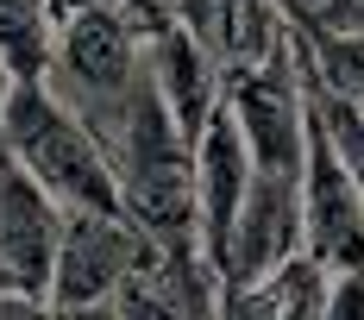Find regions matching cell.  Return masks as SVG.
<instances>
[{
    "instance_id": "obj_16",
    "label": "cell",
    "mask_w": 364,
    "mask_h": 320,
    "mask_svg": "<svg viewBox=\"0 0 364 320\" xmlns=\"http://www.w3.org/2000/svg\"><path fill=\"white\" fill-rule=\"evenodd\" d=\"M277 13L295 26V38L364 32V0H277Z\"/></svg>"
},
{
    "instance_id": "obj_19",
    "label": "cell",
    "mask_w": 364,
    "mask_h": 320,
    "mask_svg": "<svg viewBox=\"0 0 364 320\" xmlns=\"http://www.w3.org/2000/svg\"><path fill=\"white\" fill-rule=\"evenodd\" d=\"M13 82H19V75H13V63L0 57V107H6V95H13Z\"/></svg>"
},
{
    "instance_id": "obj_4",
    "label": "cell",
    "mask_w": 364,
    "mask_h": 320,
    "mask_svg": "<svg viewBox=\"0 0 364 320\" xmlns=\"http://www.w3.org/2000/svg\"><path fill=\"white\" fill-rule=\"evenodd\" d=\"M226 107H232L239 132L252 144L257 170L301 176V151H308V82H301V63H295V44H283L270 63L232 70Z\"/></svg>"
},
{
    "instance_id": "obj_18",
    "label": "cell",
    "mask_w": 364,
    "mask_h": 320,
    "mask_svg": "<svg viewBox=\"0 0 364 320\" xmlns=\"http://www.w3.org/2000/svg\"><path fill=\"white\" fill-rule=\"evenodd\" d=\"M63 320H113V302H88V308H63Z\"/></svg>"
},
{
    "instance_id": "obj_3",
    "label": "cell",
    "mask_w": 364,
    "mask_h": 320,
    "mask_svg": "<svg viewBox=\"0 0 364 320\" xmlns=\"http://www.w3.org/2000/svg\"><path fill=\"white\" fill-rule=\"evenodd\" d=\"M145 44L132 32V19L107 6V0H75L70 13L57 19V44H50V70L63 75L70 107L101 132L119 119L126 95L139 88L145 75Z\"/></svg>"
},
{
    "instance_id": "obj_1",
    "label": "cell",
    "mask_w": 364,
    "mask_h": 320,
    "mask_svg": "<svg viewBox=\"0 0 364 320\" xmlns=\"http://www.w3.org/2000/svg\"><path fill=\"white\" fill-rule=\"evenodd\" d=\"M113 170H119V201L139 220V233L157 245H182L195 233V139L176 126L157 75H139L113 119Z\"/></svg>"
},
{
    "instance_id": "obj_10",
    "label": "cell",
    "mask_w": 364,
    "mask_h": 320,
    "mask_svg": "<svg viewBox=\"0 0 364 320\" xmlns=\"http://www.w3.org/2000/svg\"><path fill=\"white\" fill-rule=\"evenodd\" d=\"M145 57H151V75H157L170 113H176V126L195 139L214 119V107L226 101V88H220V75H214V57L201 50V38L188 32V26H157Z\"/></svg>"
},
{
    "instance_id": "obj_17",
    "label": "cell",
    "mask_w": 364,
    "mask_h": 320,
    "mask_svg": "<svg viewBox=\"0 0 364 320\" xmlns=\"http://www.w3.org/2000/svg\"><path fill=\"white\" fill-rule=\"evenodd\" d=\"M0 320H63V308L50 295H32V289L0 283Z\"/></svg>"
},
{
    "instance_id": "obj_12",
    "label": "cell",
    "mask_w": 364,
    "mask_h": 320,
    "mask_svg": "<svg viewBox=\"0 0 364 320\" xmlns=\"http://www.w3.org/2000/svg\"><path fill=\"white\" fill-rule=\"evenodd\" d=\"M295 63H301V82L321 88L333 101L364 107V32H327V38H295Z\"/></svg>"
},
{
    "instance_id": "obj_2",
    "label": "cell",
    "mask_w": 364,
    "mask_h": 320,
    "mask_svg": "<svg viewBox=\"0 0 364 320\" xmlns=\"http://www.w3.org/2000/svg\"><path fill=\"white\" fill-rule=\"evenodd\" d=\"M0 139L63 208H126L119 170H113L101 132L50 82H38V75L13 82V95L0 107Z\"/></svg>"
},
{
    "instance_id": "obj_15",
    "label": "cell",
    "mask_w": 364,
    "mask_h": 320,
    "mask_svg": "<svg viewBox=\"0 0 364 320\" xmlns=\"http://www.w3.org/2000/svg\"><path fill=\"white\" fill-rule=\"evenodd\" d=\"M308 113H314V126L327 132V144L339 151V164L352 170V182L364 188V107L333 101V95H321V88H308Z\"/></svg>"
},
{
    "instance_id": "obj_13",
    "label": "cell",
    "mask_w": 364,
    "mask_h": 320,
    "mask_svg": "<svg viewBox=\"0 0 364 320\" xmlns=\"http://www.w3.org/2000/svg\"><path fill=\"white\" fill-rule=\"evenodd\" d=\"M113 320H188V308H182V283H176V277H164V245H157V239L145 245L139 270L119 283V295H113Z\"/></svg>"
},
{
    "instance_id": "obj_7",
    "label": "cell",
    "mask_w": 364,
    "mask_h": 320,
    "mask_svg": "<svg viewBox=\"0 0 364 320\" xmlns=\"http://www.w3.org/2000/svg\"><path fill=\"white\" fill-rule=\"evenodd\" d=\"M63 220H70V208H63V201L6 151V139H0V283L50 295Z\"/></svg>"
},
{
    "instance_id": "obj_11",
    "label": "cell",
    "mask_w": 364,
    "mask_h": 320,
    "mask_svg": "<svg viewBox=\"0 0 364 320\" xmlns=\"http://www.w3.org/2000/svg\"><path fill=\"white\" fill-rule=\"evenodd\" d=\"M214 38H220V50H226L232 70L270 63V57L289 44L277 0H214Z\"/></svg>"
},
{
    "instance_id": "obj_8",
    "label": "cell",
    "mask_w": 364,
    "mask_h": 320,
    "mask_svg": "<svg viewBox=\"0 0 364 320\" xmlns=\"http://www.w3.org/2000/svg\"><path fill=\"white\" fill-rule=\"evenodd\" d=\"M252 176H257V157L245 144V132H239V119H232V107L220 101L214 119L195 132V239H201V257L214 270L226 257L232 220H239L245 195H252Z\"/></svg>"
},
{
    "instance_id": "obj_5",
    "label": "cell",
    "mask_w": 364,
    "mask_h": 320,
    "mask_svg": "<svg viewBox=\"0 0 364 320\" xmlns=\"http://www.w3.org/2000/svg\"><path fill=\"white\" fill-rule=\"evenodd\" d=\"M139 257H145V233L126 208H70L57 270H50V302L57 308L113 302L119 283L139 270Z\"/></svg>"
},
{
    "instance_id": "obj_14",
    "label": "cell",
    "mask_w": 364,
    "mask_h": 320,
    "mask_svg": "<svg viewBox=\"0 0 364 320\" xmlns=\"http://www.w3.org/2000/svg\"><path fill=\"white\" fill-rule=\"evenodd\" d=\"M327 295H333V270H327V264H314L308 251H295L289 264L270 277L277 320H327Z\"/></svg>"
},
{
    "instance_id": "obj_9",
    "label": "cell",
    "mask_w": 364,
    "mask_h": 320,
    "mask_svg": "<svg viewBox=\"0 0 364 320\" xmlns=\"http://www.w3.org/2000/svg\"><path fill=\"white\" fill-rule=\"evenodd\" d=\"M295 251H301V176L257 170L220 257V283H270Z\"/></svg>"
},
{
    "instance_id": "obj_6",
    "label": "cell",
    "mask_w": 364,
    "mask_h": 320,
    "mask_svg": "<svg viewBox=\"0 0 364 320\" xmlns=\"http://www.w3.org/2000/svg\"><path fill=\"white\" fill-rule=\"evenodd\" d=\"M301 251L327 264L333 277L364 270V188L339 164L314 113H308V151H301Z\"/></svg>"
}]
</instances>
